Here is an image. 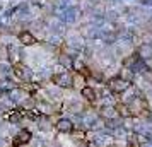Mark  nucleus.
Instances as JSON below:
<instances>
[{
    "label": "nucleus",
    "instance_id": "obj_1",
    "mask_svg": "<svg viewBox=\"0 0 152 147\" xmlns=\"http://www.w3.org/2000/svg\"><path fill=\"white\" fill-rule=\"evenodd\" d=\"M19 39H21L24 45H34V43H36V41H34V38L29 34V33H22V34L19 36Z\"/></svg>",
    "mask_w": 152,
    "mask_h": 147
}]
</instances>
